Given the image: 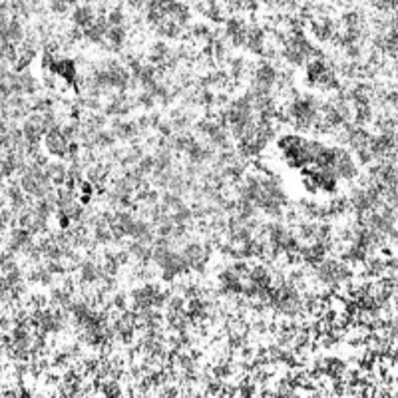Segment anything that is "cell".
I'll use <instances>...</instances> for the list:
<instances>
[{
	"mask_svg": "<svg viewBox=\"0 0 398 398\" xmlns=\"http://www.w3.org/2000/svg\"><path fill=\"white\" fill-rule=\"evenodd\" d=\"M136 108V104H134V98L131 96H127L126 92L124 94H114V96H109L108 100H106V104H104V116H108V118H126L131 114V109Z\"/></svg>",
	"mask_w": 398,
	"mask_h": 398,
	"instance_id": "cell-2",
	"label": "cell"
},
{
	"mask_svg": "<svg viewBox=\"0 0 398 398\" xmlns=\"http://www.w3.org/2000/svg\"><path fill=\"white\" fill-rule=\"evenodd\" d=\"M127 8L136 10V12H144L145 8L151 4V0H126Z\"/></svg>",
	"mask_w": 398,
	"mask_h": 398,
	"instance_id": "cell-8",
	"label": "cell"
},
{
	"mask_svg": "<svg viewBox=\"0 0 398 398\" xmlns=\"http://www.w3.org/2000/svg\"><path fill=\"white\" fill-rule=\"evenodd\" d=\"M333 169H335L337 178L344 181L355 180L359 175V165L350 158V153L343 147H337V158H335V163H333Z\"/></svg>",
	"mask_w": 398,
	"mask_h": 398,
	"instance_id": "cell-3",
	"label": "cell"
},
{
	"mask_svg": "<svg viewBox=\"0 0 398 398\" xmlns=\"http://www.w3.org/2000/svg\"><path fill=\"white\" fill-rule=\"evenodd\" d=\"M308 30H311V36L319 42H333V38L337 34V24L328 16H311Z\"/></svg>",
	"mask_w": 398,
	"mask_h": 398,
	"instance_id": "cell-4",
	"label": "cell"
},
{
	"mask_svg": "<svg viewBox=\"0 0 398 398\" xmlns=\"http://www.w3.org/2000/svg\"><path fill=\"white\" fill-rule=\"evenodd\" d=\"M109 129L116 136L118 142H136L138 136L142 134L138 122L136 120H126V118H114V122L109 124Z\"/></svg>",
	"mask_w": 398,
	"mask_h": 398,
	"instance_id": "cell-5",
	"label": "cell"
},
{
	"mask_svg": "<svg viewBox=\"0 0 398 398\" xmlns=\"http://www.w3.org/2000/svg\"><path fill=\"white\" fill-rule=\"evenodd\" d=\"M98 18V10L94 8V4L90 2H82V4H76L72 8V26L78 30H86L90 24H94Z\"/></svg>",
	"mask_w": 398,
	"mask_h": 398,
	"instance_id": "cell-6",
	"label": "cell"
},
{
	"mask_svg": "<svg viewBox=\"0 0 398 398\" xmlns=\"http://www.w3.org/2000/svg\"><path fill=\"white\" fill-rule=\"evenodd\" d=\"M127 36H129L127 26H108L106 40H104L102 48H106L109 52H122L126 48Z\"/></svg>",
	"mask_w": 398,
	"mask_h": 398,
	"instance_id": "cell-7",
	"label": "cell"
},
{
	"mask_svg": "<svg viewBox=\"0 0 398 398\" xmlns=\"http://www.w3.org/2000/svg\"><path fill=\"white\" fill-rule=\"evenodd\" d=\"M181 255H183V261H185L189 271L203 273L207 263H209V259H211V245L205 243V241H199V239L185 241Z\"/></svg>",
	"mask_w": 398,
	"mask_h": 398,
	"instance_id": "cell-1",
	"label": "cell"
}]
</instances>
